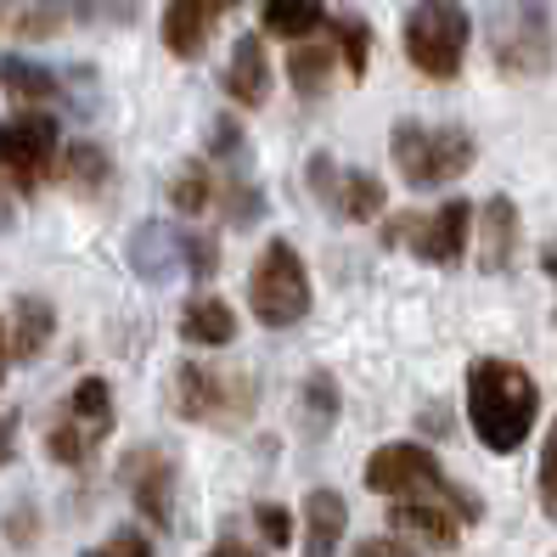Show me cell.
I'll return each mask as SVG.
<instances>
[{"mask_svg": "<svg viewBox=\"0 0 557 557\" xmlns=\"http://www.w3.org/2000/svg\"><path fill=\"white\" fill-rule=\"evenodd\" d=\"M17 7H23V0H0V28L17 23Z\"/></svg>", "mask_w": 557, "mask_h": 557, "instance_id": "obj_39", "label": "cell"}, {"mask_svg": "<svg viewBox=\"0 0 557 557\" xmlns=\"http://www.w3.org/2000/svg\"><path fill=\"white\" fill-rule=\"evenodd\" d=\"M310 191H315V198L333 209V214H344V220H377L383 203H388V191H383L377 175H367V170H338L326 152L310 158Z\"/></svg>", "mask_w": 557, "mask_h": 557, "instance_id": "obj_13", "label": "cell"}, {"mask_svg": "<svg viewBox=\"0 0 557 557\" xmlns=\"http://www.w3.org/2000/svg\"><path fill=\"white\" fill-rule=\"evenodd\" d=\"M468 35H473V23L456 0H417L406 12V57H411V69L429 74V79L462 74Z\"/></svg>", "mask_w": 557, "mask_h": 557, "instance_id": "obj_6", "label": "cell"}, {"mask_svg": "<svg viewBox=\"0 0 557 557\" xmlns=\"http://www.w3.org/2000/svg\"><path fill=\"white\" fill-rule=\"evenodd\" d=\"M62 7L79 23H113V28L136 23V0H62Z\"/></svg>", "mask_w": 557, "mask_h": 557, "instance_id": "obj_29", "label": "cell"}, {"mask_svg": "<svg viewBox=\"0 0 557 557\" xmlns=\"http://www.w3.org/2000/svg\"><path fill=\"white\" fill-rule=\"evenodd\" d=\"M17 456V411H0V468Z\"/></svg>", "mask_w": 557, "mask_h": 557, "instance_id": "obj_35", "label": "cell"}, {"mask_svg": "<svg viewBox=\"0 0 557 557\" xmlns=\"http://www.w3.org/2000/svg\"><path fill=\"white\" fill-rule=\"evenodd\" d=\"M7 530H12V541H17V546H28V541H35V507H17Z\"/></svg>", "mask_w": 557, "mask_h": 557, "instance_id": "obj_36", "label": "cell"}, {"mask_svg": "<svg viewBox=\"0 0 557 557\" xmlns=\"http://www.w3.org/2000/svg\"><path fill=\"white\" fill-rule=\"evenodd\" d=\"M170 400H175V417H186V422L237 429V422H248V411L259 400V383L248 372H225V367L186 360V367H175V377H170Z\"/></svg>", "mask_w": 557, "mask_h": 557, "instance_id": "obj_4", "label": "cell"}, {"mask_svg": "<svg viewBox=\"0 0 557 557\" xmlns=\"http://www.w3.org/2000/svg\"><path fill=\"white\" fill-rule=\"evenodd\" d=\"M51 163H57V119L17 113L12 124H0V181L17 198H35L51 181Z\"/></svg>", "mask_w": 557, "mask_h": 557, "instance_id": "obj_10", "label": "cell"}, {"mask_svg": "<svg viewBox=\"0 0 557 557\" xmlns=\"http://www.w3.org/2000/svg\"><path fill=\"white\" fill-rule=\"evenodd\" d=\"M333 40H305V46H293L287 51V79L299 96H321L326 90V74H333Z\"/></svg>", "mask_w": 557, "mask_h": 557, "instance_id": "obj_23", "label": "cell"}, {"mask_svg": "<svg viewBox=\"0 0 557 557\" xmlns=\"http://www.w3.org/2000/svg\"><path fill=\"white\" fill-rule=\"evenodd\" d=\"M0 90L17 96V102H62V96H69L62 74L40 69V62H28V57H0Z\"/></svg>", "mask_w": 557, "mask_h": 557, "instance_id": "obj_21", "label": "cell"}, {"mask_svg": "<svg viewBox=\"0 0 557 557\" xmlns=\"http://www.w3.org/2000/svg\"><path fill=\"white\" fill-rule=\"evenodd\" d=\"M214 198H220L225 220H232V232H243V225H253L259 214H265V198H259V186L248 175H225Z\"/></svg>", "mask_w": 557, "mask_h": 557, "instance_id": "obj_26", "label": "cell"}, {"mask_svg": "<svg viewBox=\"0 0 557 557\" xmlns=\"http://www.w3.org/2000/svg\"><path fill=\"white\" fill-rule=\"evenodd\" d=\"M259 17H265L271 35L305 40L310 28H321V0H259Z\"/></svg>", "mask_w": 557, "mask_h": 557, "instance_id": "obj_24", "label": "cell"}, {"mask_svg": "<svg viewBox=\"0 0 557 557\" xmlns=\"http://www.w3.org/2000/svg\"><path fill=\"white\" fill-rule=\"evenodd\" d=\"M388 523H395L400 535L434 546V552H456V535H462V518L440 502H395L388 507Z\"/></svg>", "mask_w": 557, "mask_h": 557, "instance_id": "obj_16", "label": "cell"}, {"mask_svg": "<svg viewBox=\"0 0 557 557\" xmlns=\"http://www.w3.org/2000/svg\"><path fill=\"white\" fill-rule=\"evenodd\" d=\"M170 203H175L181 214H203V209L214 203V175L203 170V163H186V170H175V181H170Z\"/></svg>", "mask_w": 557, "mask_h": 557, "instance_id": "obj_27", "label": "cell"}, {"mask_svg": "<svg viewBox=\"0 0 557 557\" xmlns=\"http://www.w3.org/2000/svg\"><path fill=\"white\" fill-rule=\"evenodd\" d=\"M113 422H119L113 417V388L102 377H79L74 395L62 400L57 422L46 429V456L62 462V468H79V462L96 456V445L113 434Z\"/></svg>", "mask_w": 557, "mask_h": 557, "instance_id": "obj_8", "label": "cell"}, {"mask_svg": "<svg viewBox=\"0 0 557 557\" xmlns=\"http://www.w3.org/2000/svg\"><path fill=\"white\" fill-rule=\"evenodd\" d=\"M473 136L456 124H417V119H400L395 136H388V158L395 170L411 181V186H450L473 170Z\"/></svg>", "mask_w": 557, "mask_h": 557, "instance_id": "obj_3", "label": "cell"}, {"mask_svg": "<svg viewBox=\"0 0 557 557\" xmlns=\"http://www.w3.org/2000/svg\"><path fill=\"white\" fill-rule=\"evenodd\" d=\"M518 253V203L512 198H490L479 209V271H507Z\"/></svg>", "mask_w": 557, "mask_h": 557, "instance_id": "obj_17", "label": "cell"}, {"mask_svg": "<svg viewBox=\"0 0 557 557\" xmlns=\"http://www.w3.org/2000/svg\"><path fill=\"white\" fill-rule=\"evenodd\" d=\"M243 0H170L163 7V46L181 62H198L209 51V35L220 17H232Z\"/></svg>", "mask_w": 557, "mask_h": 557, "instance_id": "obj_14", "label": "cell"}, {"mask_svg": "<svg viewBox=\"0 0 557 557\" xmlns=\"http://www.w3.org/2000/svg\"><path fill=\"white\" fill-rule=\"evenodd\" d=\"M51 326H57V310L40 293H23L12 305V321H7V344H12V360H40L46 344H51Z\"/></svg>", "mask_w": 557, "mask_h": 557, "instance_id": "obj_19", "label": "cell"}, {"mask_svg": "<svg viewBox=\"0 0 557 557\" xmlns=\"http://www.w3.org/2000/svg\"><path fill=\"white\" fill-rule=\"evenodd\" d=\"M253 523H259V535H265V546H287L293 541V518L282 507H271V502L253 507Z\"/></svg>", "mask_w": 557, "mask_h": 557, "instance_id": "obj_31", "label": "cell"}, {"mask_svg": "<svg viewBox=\"0 0 557 557\" xmlns=\"http://www.w3.org/2000/svg\"><path fill=\"white\" fill-rule=\"evenodd\" d=\"M333 51L344 57V69L360 79V74H367V57H372V28L360 17H338L333 23Z\"/></svg>", "mask_w": 557, "mask_h": 557, "instance_id": "obj_28", "label": "cell"}, {"mask_svg": "<svg viewBox=\"0 0 557 557\" xmlns=\"http://www.w3.org/2000/svg\"><path fill=\"white\" fill-rule=\"evenodd\" d=\"M62 175H69L74 191H102L108 186V152L96 141H74L69 152H62Z\"/></svg>", "mask_w": 557, "mask_h": 557, "instance_id": "obj_25", "label": "cell"}, {"mask_svg": "<svg viewBox=\"0 0 557 557\" xmlns=\"http://www.w3.org/2000/svg\"><path fill=\"white\" fill-rule=\"evenodd\" d=\"M338 377L333 372H310L305 388H299V429L305 440H326L333 434V422H338Z\"/></svg>", "mask_w": 557, "mask_h": 557, "instance_id": "obj_22", "label": "cell"}, {"mask_svg": "<svg viewBox=\"0 0 557 557\" xmlns=\"http://www.w3.org/2000/svg\"><path fill=\"white\" fill-rule=\"evenodd\" d=\"M349 557H417L406 541H383V535H372V541H360Z\"/></svg>", "mask_w": 557, "mask_h": 557, "instance_id": "obj_34", "label": "cell"}, {"mask_svg": "<svg viewBox=\"0 0 557 557\" xmlns=\"http://www.w3.org/2000/svg\"><path fill=\"white\" fill-rule=\"evenodd\" d=\"M468 225H473V209L462 198H450L434 214H400L383 232V243H406L417 259H429V265H456L468 248Z\"/></svg>", "mask_w": 557, "mask_h": 557, "instance_id": "obj_11", "label": "cell"}, {"mask_svg": "<svg viewBox=\"0 0 557 557\" xmlns=\"http://www.w3.org/2000/svg\"><path fill=\"white\" fill-rule=\"evenodd\" d=\"M7 372H12V344H7V321H0V383H7Z\"/></svg>", "mask_w": 557, "mask_h": 557, "instance_id": "obj_38", "label": "cell"}, {"mask_svg": "<svg viewBox=\"0 0 557 557\" xmlns=\"http://www.w3.org/2000/svg\"><path fill=\"white\" fill-rule=\"evenodd\" d=\"M248 305L265 326H293L310 315V276H305V259L293 243H265V253L253 259V276H248Z\"/></svg>", "mask_w": 557, "mask_h": 557, "instance_id": "obj_9", "label": "cell"}, {"mask_svg": "<svg viewBox=\"0 0 557 557\" xmlns=\"http://www.w3.org/2000/svg\"><path fill=\"white\" fill-rule=\"evenodd\" d=\"M541 507H546V518H557V422H552L546 450H541Z\"/></svg>", "mask_w": 557, "mask_h": 557, "instance_id": "obj_33", "label": "cell"}, {"mask_svg": "<svg viewBox=\"0 0 557 557\" xmlns=\"http://www.w3.org/2000/svg\"><path fill=\"white\" fill-rule=\"evenodd\" d=\"M209 152H214V158H248V136H243V124L220 113V119L209 124Z\"/></svg>", "mask_w": 557, "mask_h": 557, "instance_id": "obj_30", "label": "cell"}, {"mask_svg": "<svg viewBox=\"0 0 557 557\" xmlns=\"http://www.w3.org/2000/svg\"><path fill=\"white\" fill-rule=\"evenodd\" d=\"M209 557H265V552H253V546H243V541H220Z\"/></svg>", "mask_w": 557, "mask_h": 557, "instance_id": "obj_37", "label": "cell"}, {"mask_svg": "<svg viewBox=\"0 0 557 557\" xmlns=\"http://www.w3.org/2000/svg\"><path fill=\"white\" fill-rule=\"evenodd\" d=\"M181 338L186 344H203V349H220L237 338V315L225 299H214V293H203V299H186L181 310Z\"/></svg>", "mask_w": 557, "mask_h": 557, "instance_id": "obj_20", "label": "cell"}, {"mask_svg": "<svg viewBox=\"0 0 557 557\" xmlns=\"http://www.w3.org/2000/svg\"><path fill=\"white\" fill-rule=\"evenodd\" d=\"M344 530H349V507L338 490H310L305 496V557H338Z\"/></svg>", "mask_w": 557, "mask_h": 557, "instance_id": "obj_18", "label": "cell"}, {"mask_svg": "<svg viewBox=\"0 0 557 557\" xmlns=\"http://www.w3.org/2000/svg\"><path fill=\"white\" fill-rule=\"evenodd\" d=\"M490 57L507 79H535L552 69V17L541 0H496L490 7Z\"/></svg>", "mask_w": 557, "mask_h": 557, "instance_id": "obj_5", "label": "cell"}, {"mask_svg": "<svg viewBox=\"0 0 557 557\" xmlns=\"http://www.w3.org/2000/svg\"><path fill=\"white\" fill-rule=\"evenodd\" d=\"M85 557H152V541H147L141 530H119L113 541H102V546H90Z\"/></svg>", "mask_w": 557, "mask_h": 557, "instance_id": "obj_32", "label": "cell"}, {"mask_svg": "<svg viewBox=\"0 0 557 557\" xmlns=\"http://www.w3.org/2000/svg\"><path fill=\"white\" fill-rule=\"evenodd\" d=\"M225 96L232 102H243V108H259L271 96V62H265V40L259 35H243L237 46H232V62H225Z\"/></svg>", "mask_w": 557, "mask_h": 557, "instance_id": "obj_15", "label": "cell"}, {"mask_svg": "<svg viewBox=\"0 0 557 557\" xmlns=\"http://www.w3.org/2000/svg\"><path fill=\"white\" fill-rule=\"evenodd\" d=\"M119 484L129 490V502L141 507V518L152 530H175V484H181V468L163 445H136L119 462Z\"/></svg>", "mask_w": 557, "mask_h": 557, "instance_id": "obj_12", "label": "cell"}, {"mask_svg": "<svg viewBox=\"0 0 557 557\" xmlns=\"http://www.w3.org/2000/svg\"><path fill=\"white\" fill-rule=\"evenodd\" d=\"M535 411H541V388L535 377L512 367V360H473L468 372V417H473V434L484 450H518L535 429Z\"/></svg>", "mask_w": 557, "mask_h": 557, "instance_id": "obj_1", "label": "cell"}, {"mask_svg": "<svg viewBox=\"0 0 557 557\" xmlns=\"http://www.w3.org/2000/svg\"><path fill=\"white\" fill-rule=\"evenodd\" d=\"M367 490H377V496L388 502H440L450 507L462 523H479V496L462 484H450L445 468H440V456L434 450H422L411 440H395V445H377L367 456Z\"/></svg>", "mask_w": 557, "mask_h": 557, "instance_id": "obj_2", "label": "cell"}, {"mask_svg": "<svg viewBox=\"0 0 557 557\" xmlns=\"http://www.w3.org/2000/svg\"><path fill=\"white\" fill-rule=\"evenodd\" d=\"M124 253H129V271L147 282H170L175 271H186L191 282H209L220 271V243L209 232H175L163 220L136 225V237H129Z\"/></svg>", "mask_w": 557, "mask_h": 557, "instance_id": "obj_7", "label": "cell"}]
</instances>
